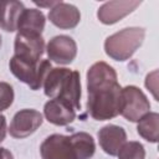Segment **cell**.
<instances>
[{
  "instance_id": "1",
  "label": "cell",
  "mask_w": 159,
  "mask_h": 159,
  "mask_svg": "<svg viewBox=\"0 0 159 159\" xmlns=\"http://www.w3.org/2000/svg\"><path fill=\"white\" fill-rule=\"evenodd\" d=\"M42 87L48 98L63 99L76 111L81 109V77L78 71L67 67H51L45 76Z\"/></svg>"
},
{
  "instance_id": "2",
  "label": "cell",
  "mask_w": 159,
  "mask_h": 159,
  "mask_svg": "<svg viewBox=\"0 0 159 159\" xmlns=\"http://www.w3.org/2000/svg\"><path fill=\"white\" fill-rule=\"evenodd\" d=\"M120 84L117 82L111 86L87 91V109L96 120H108L119 114L120 108Z\"/></svg>"
},
{
  "instance_id": "3",
  "label": "cell",
  "mask_w": 159,
  "mask_h": 159,
  "mask_svg": "<svg viewBox=\"0 0 159 159\" xmlns=\"http://www.w3.org/2000/svg\"><path fill=\"white\" fill-rule=\"evenodd\" d=\"M144 37L145 29L138 26L124 27L106 39L104 52L114 61H127L142 46Z\"/></svg>"
},
{
  "instance_id": "4",
  "label": "cell",
  "mask_w": 159,
  "mask_h": 159,
  "mask_svg": "<svg viewBox=\"0 0 159 159\" xmlns=\"http://www.w3.org/2000/svg\"><path fill=\"white\" fill-rule=\"evenodd\" d=\"M11 73L21 82L27 84L32 91H37L42 87L43 80L48 70L51 68L50 60H41L40 62H32L22 60L17 56H12L9 62Z\"/></svg>"
},
{
  "instance_id": "5",
  "label": "cell",
  "mask_w": 159,
  "mask_h": 159,
  "mask_svg": "<svg viewBox=\"0 0 159 159\" xmlns=\"http://www.w3.org/2000/svg\"><path fill=\"white\" fill-rule=\"evenodd\" d=\"M150 109V103L144 92L137 86H125L120 89L119 114L129 122H138Z\"/></svg>"
},
{
  "instance_id": "6",
  "label": "cell",
  "mask_w": 159,
  "mask_h": 159,
  "mask_svg": "<svg viewBox=\"0 0 159 159\" xmlns=\"http://www.w3.org/2000/svg\"><path fill=\"white\" fill-rule=\"evenodd\" d=\"M42 122L43 117L39 111L32 108H25L15 113L7 130L12 138L24 139L35 133L42 124Z\"/></svg>"
},
{
  "instance_id": "7",
  "label": "cell",
  "mask_w": 159,
  "mask_h": 159,
  "mask_svg": "<svg viewBox=\"0 0 159 159\" xmlns=\"http://www.w3.org/2000/svg\"><path fill=\"white\" fill-rule=\"evenodd\" d=\"M45 51V41L42 35H32L17 32L14 42V56L22 60L40 62Z\"/></svg>"
},
{
  "instance_id": "8",
  "label": "cell",
  "mask_w": 159,
  "mask_h": 159,
  "mask_svg": "<svg viewBox=\"0 0 159 159\" xmlns=\"http://www.w3.org/2000/svg\"><path fill=\"white\" fill-rule=\"evenodd\" d=\"M48 60L57 65H70L77 56V43L67 35L52 37L46 46Z\"/></svg>"
},
{
  "instance_id": "9",
  "label": "cell",
  "mask_w": 159,
  "mask_h": 159,
  "mask_svg": "<svg viewBox=\"0 0 159 159\" xmlns=\"http://www.w3.org/2000/svg\"><path fill=\"white\" fill-rule=\"evenodd\" d=\"M42 159H76L70 135L51 134L40 145Z\"/></svg>"
},
{
  "instance_id": "10",
  "label": "cell",
  "mask_w": 159,
  "mask_h": 159,
  "mask_svg": "<svg viewBox=\"0 0 159 159\" xmlns=\"http://www.w3.org/2000/svg\"><path fill=\"white\" fill-rule=\"evenodd\" d=\"M142 1L138 0H116L107 1L97 10L98 20L104 25H113L120 21L123 17L133 12Z\"/></svg>"
},
{
  "instance_id": "11",
  "label": "cell",
  "mask_w": 159,
  "mask_h": 159,
  "mask_svg": "<svg viewBox=\"0 0 159 159\" xmlns=\"http://www.w3.org/2000/svg\"><path fill=\"white\" fill-rule=\"evenodd\" d=\"M97 137L102 150L111 157H116L122 145L127 142V133L124 128L116 124H107L102 127L98 130Z\"/></svg>"
},
{
  "instance_id": "12",
  "label": "cell",
  "mask_w": 159,
  "mask_h": 159,
  "mask_svg": "<svg viewBox=\"0 0 159 159\" xmlns=\"http://www.w3.org/2000/svg\"><path fill=\"white\" fill-rule=\"evenodd\" d=\"M43 116L47 122L55 125H67L76 118V109L66 101L60 98L50 99L43 106Z\"/></svg>"
},
{
  "instance_id": "13",
  "label": "cell",
  "mask_w": 159,
  "mask_h": 159,
  "mask_svg": "<svg viewBox=\"0 0 159 159\" xmlns=\"http://www.w3.org/2000/svg\"><path fill=\"white\" fill-rule=\"evenodd\" d=\"M48 20L56 27L62 30H70L80 24L81 14L80 10L68 2L60 1L48 11Z\"/></svg>"
},
{
  "instance_id": "14",
  "label": "cell",
  "mask_w": 159,
  "mask_h": 159,
  "mask_svg": "<svg viewBox=\"0 0 159 159\" xmlns=\"http://www.w3.org/2000/svg\"><path fill=\"white\" fill-rule=\"evenodd\" d=\"M117 72L104 61L94 62L87 71V91L117 83Z\"/></svg>"
},
{
  "instance_id": "15",
  "label": "cell",
  "mask_w": 159,
  "mask_h": 159,
  "mask_svg": "<svg viewBox=\"0 0 159 159\" xmlns=\"http://www.w3.org/2000/svg\"><path fill=\"white\" fill-rule=\"evenodd\" d=\"M25 9L21 1L16 0H0V29L6 32L17 30L19 17Z\"/></svg>"
},
{
  "instance_id": "16",
  "label": "cell",
  "mask_w": 159,
  "mask_h": 159,
  "mask_svg": "<svg viewBox=\"0 0 159 159\" xmlns=\"http://www.w3.org/2000/svg\"><path fill=\"white\" fill-rule=\"evenodd\" d=\"M45 15L39 9H24L19 21H17V32L32 34V35H42L45 29Z\"/></svg>"
},
{
  "instance_id": "17",
  "label": "cell",
  "mask_w": 159,
  "mask_h": 159,
  "mask_svg": "<svg viewBox=\"0 0 159 159\" xmlns=\"http://www.w3.org/2000/svg\"><path fill=\"white\" fill-rule=\"evenodd\" d=\"M138 134L149 143L158 142L159 132V114L157 112H148L137 122Z\"/></svg>"
},
{
  "instance_id": "18",
  "label": "cell",
  "mask_w": 159,
  "mask_h": 159,
  "mask_svg": "<svg viewBox=\"0 0 159 159\" xmlns=\"http://www.w3.org/2000/svg\"><path fill=\"white\" fill-rule=\"evenodd\" d=\"M70 138L73 145L76 159H89L93 157L96 152V144L91 134L86 132H78L70 135Z\"/></svg>"
},
{
  "instance_id": "19",
  "label": "cell",
  "mask_w": 159,
  "mask_h": 159,
  "mask_svg": "<svg viewBox=\"0 0 159 159\" xmlns=\"http://www.w3.org/2000/svg\"><path fill=\"white\" fill-rule=\"evenodd\" d=\"M117 157L118 159H145V149L139 142H125L119 149Z\"/></svg>"
},
{
  "instance_id": "20",
  "label": "cell",
  "mask_w": 159,
  "mask_h": 159,
  "mask_svg": "<svg viewBox=\"0 0 159 159\" xmlns=\"http://www.w3.org/2000/svg\"><path fill=\"white\" fill-rule=\"evenodd\" d=\"M14 97L12 86L7 82H0V113L12 104Z\"/></svg>"
},
{
  "instance_id": "21",
  "label": "cell",
  "mask_w": 159,
  "mask_h": 159,
  "mask_svg": "<svg viewBox=\"0 0 159 159\" xmlns=\"http://www.w3.org/2000/svg\"><path fill=\"white\" fill-rule=\"evenodd\" d=\"M145 87L153 93L155 101H158V94H157V88H158V71L154 70L153 72L148 73L145 77Z\"/></svg>"
},
{
  "instance_id": "22",
  "label": "cell",
  "mask_w": 159,
  "mask_h": 159,
  "mask_svg": "<svg viewBox=\"0 0 159 159\" xmlns=\"http://www.w3.org/2000/svg\"><path fill=\"white\" fill-rule=\"evenodd\" d=\"M6 130H7V128H6V118H5V116H2L0 113V143L5 139Z\"/></svg>"
},
{
  "instance_id": "23",
  "label": "cell",
  "mask_w": 159,
  "mask_h": 159,
  "mask_svg": "<svg viewBox=\"0 0 159 159\" xmlns=\"http://www.w3.org/2000/svg\"><path fill=\"white\" fill-rule=\"evenodd\" d=\"M0 159H14V155L9 149L0 148Z\"/></svg>"
},
{
  "instance_id": "24",
  "label": "cell",
  "mask_w": 159,
  "mask_h": 159,
  "mask_svg": "<svg viewBox=\"0 0 159 159\" xmlns=\"http://www.w3.org/2000/svg\"><path fill=\"white\" fill-rule=\"evenodd\" d=\"M60 1H50V2H41V1H34L35 5L40 6V7H48V9H52L55 5H57Z\"/></svg>"
},
{
  "instance_id": "25",
  "label": "cell",
  "mask_w": 159,
  "mask_h": 159,
  "mask_svg": "<svg viewBox=\"0 0 159 159\" xmlns=\"http://www.w3.org/2000/svg\"><path fill=\"white\" fill-rule=\"evenodd\" d=\"M0 46H1V36H0Z\"/></svg>"
}]
</instances>
